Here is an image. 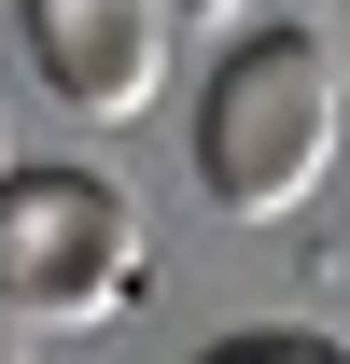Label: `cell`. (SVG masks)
Returning a JSON list of instances; mask_svg holds the SVG:
<instances>
[{"instance_id": "4", "label": "cell", "mask_w": 350, "mask_h": 364, "mask_svg": "<svg viewBox=\"0 0 350 364\" xmlns=\"http://www.w3.org/2000/svg\"><path fill=\"white\" fill-rule=\"evenodd\" d=\"M196 364H350L336 336H308V322H238V336H211Z\"/></svg>"}, {"instance_id": "1", "label": "cell", "mask_w": 350, "mask_h": 364, "mask_svg": "<svg viewBox=\"0 0 350 364\" xmlns=\"http://www.w3.org/2000/svg\"><path fill=\"white\" fill-rule=\"evenodd\" d=\"M336 127H350L336 43L322 28H238L211 56V85H196V196L224 225H280V210L322 196Z\"/></svg>"}, {"instance_id": "2", "label": "cell", "mask_w": 350, "mask_h": 364, "mask_svg": "<svg viewBox=\"0 0 350 364\" xmlns=\"http://www.w3.org/2000/svg\"><path fill=\"white\" fill-rule=\"evenodd\" d=\"M140 280H154L140 210L98 168H0V309L28 322V336H43V322L140 309Z\"/></svg>"}, {"instance_id": "3", "label": "cell", "mask_w": 350, "mask_h": 364, "mask_svg": "<svg viewBox=\"0 0 350 364\" xmlns=\"http://www.w3.org/2000/svg\"><path fill=\"white\" fill-rule=\"evenodd\" d=\"M14 43H28V70H43L56 112L127 127L169 85V0H14Z\"/></svg>"}, {"instance_id": "5", "label": "cell", "mask_w": 350, "mask_h": 364, "mask_svg": "<svg viewBox=\"0 0 350 364\" xmlns=\"http://www.w3.org/2000/svg\"><path fill=\"white\" fill-rule=\"evenodd\" d=\"M0 364H43V350H28V322H14V309H0Z\"/></svg>"}]
</instances>
